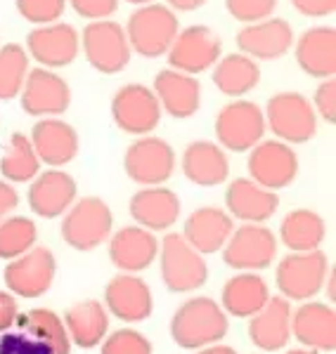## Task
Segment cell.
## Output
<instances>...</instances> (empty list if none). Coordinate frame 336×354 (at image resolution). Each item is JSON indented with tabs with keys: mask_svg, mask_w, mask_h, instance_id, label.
I'll return each instance as SVG.
<instances>
[{
	"mask_svg": "<svg viewBox=\"0 0 336 354\" xmlns=\"http://www.w3.org/2000/svg\"><path fill=\"white\" fill-rule=\"evenodd\" d=\"M41 161L33 151L31 140L24 133H12L8 151L0 158V173L10 182H28L38 175Z\"/></svg>",
	"mask_w": 336,
	"mask_h": 354,
	"instance_id": "35",
	"label": "cell"
},
{
	"mask_svg": "<svg viewBox=\"0 0 336 354\" xmlns=\"http://www.w3.org/2000/svg\"><path fill=\"white\" fill-rule=\"evenodd\" d=\"M130 215L142 225V230L161 232L175 225L180 215V201L175 192L163 187H147L130 198Z\"/></svg>",
	"mask_w": 336,
	"mask_h": 354,
	"instance_id": "29",
	"label": "cell"
},
{
	"mask_svg": "<svg viewBox=\"0 0 336 354\" xmlns=\"http://www.w3.org/2000/svg\"><path fill=\"white\" fill-rule=\"evenodd\" d=\"M15 205H17V192L8 182L0 180V220H3L10 210H15Z\"/></svg>",
	"mask_w": 336,
	"mask_h": 354,
	"instance_id": "45",
	"label": "cell"
},
{
	"mask_svg": "<svg viewBox=\"0 0 336 354\" xmlns=\"http://www.w3.org/2000/svg\"><path fill=\"white\" fill-rule=\"evenodd\" d=\"M154 95L161 104V111L168 116L185 121L195 116L199 104H202V85L190 73L175 71V68H163L154 78Z\"/></svg>",
	"mask_w": 336,
	"mask_h": 354,
	"instance_id": "18",
	"label": "cell"
},
{
	"mask_svg": "<svg viewBox=\"0 0 336 354\" xmlns=\"http://www.w3.org/2000/svg\"><path fill=\"white\" fill-rule=\"evenodd\" d=\"M64 328L69 340H73L83 350H90L105 338L107 328H109V317L98 300H83L67 310Z\"/></svg>",
	"mask_w": 336,
	"mask_h": 354,
	"instance_id": "30",
	"label": "cell"
},
{
	"mask_svg": "<svg viewBox=\"0 0 336 354\" xmlns=\"http://www.w3.org/2000/svg\"><path fill=\"white\" fill-rule=\"evenodd\" d=\"M28 71V55L19 43L0 45V102L19 97Z\"/></svg>",
	"mask_w": 336,
	"mask_h": 354,
	"instance_id": "36",
	"label": "cell"
},
{
	"mask_svg": "<svg viewBox=\"0 0 336 354\" xmlns=\"http://www.w3.org/2000/svg\"><path fill=\"white\" fill-rule=\"evenodd\" d=\"M301 71L312 78H334L336 73V31L334 26H312L294 45Z\"/></svg>",
	"mask_w": 336,
	"mask_h": 354,
	"instance_id": "21",
	"label": "cell"
},
{
	"mask_svg": "<svg viewBox=\"0 0 336 354\" xmlns=\"http://www.w3.org/2000/svg\"><path fill=\"white\" fill-rule=\"evenodd\" d=\"M199 354H237L232 347H225V345H220V347H206V350H202Z\"/></svg>",
	"mask_w": 336,
	"mask_h": 354,
	"instance_id": "47",
	"label": "cell"
},
{
	"mask_svg": "<svg viewBox=\"0 0 336 354\" xmlns=\"http://www.w3.org/2000/svg\"><path fill=\"white\" fill-rule=\"evenodd\" d=\"M81 53V36L71 24L36 26L26 38L28 59H36L43 68H62L73 64V59Z\"/></svg>",
	"mask_w": 336,
	"mask_h": 354,
	"instance_id": "12",
	"label": "cell"
},
{
	"mask_svg": "<svg viewBox=\"0 0 336 354\" xmlns=\"http://www.w3.org/2000/svg\"><path fill=\"white\" fill-rule=\"evenodd\" d=\"M17 317H19V307H17V300L12 298V293L0 290V333L12 328Z\"/></svg>",
	"mask_w": 336,
	"mask_h": 354,
	"instance_id": "44",
	"label": "cell"
},
{
	"mask_svg": "<svg viewBox=\"0 0 336 354\" xmlns=\"http://www.w3.org/2000/svg\"><path fill=\"white\" fill-rule=\"evenodd\" d=\"M182 173H185L187 180L199 187L223 185L227 175H230V163H227L225 149L209 140L192 142L182 151Z\"/></svg>",
	"mask_w": 336,
	"mask_h": 354,
	"instance_id": "25",
	"label": "cell"
},
{
	"mask_svg": "<svg viewBox=\"0 0 336 354\" xmlns=\"http://www.w3.org/2000/svg\"><path fill=\"white\" fill-rule=\"evenodd\" d=\"M21 109L36 118H57L69 109L71 90L69 83L53 68H31L19 93Z\"/></svg>",
	"mask_w": 336,
	"mask_h": 354,
	"instance_id": "11",
	"label": "cell"
},
{
	"mask_svg": "<svg viewBox=\"0 0 336 354\" xmlns=\"http://www.w3.org/2000/svg\"><path fill=\"white\" fill-rule=\"evenodd\" d=\"M270 293L258 274H237L223 288V307L232 317H254L265 305Z\"/></svg>",
	"mask_w": 336,
	"mask_h": 354,
	"instance_id": "32",
	"label": "cell"
},
{
	"mask_svg": "<svg viewBox=\"0 0 336 354\" xmlns=\"http://www.w3.org/2000/svg\"><path fill=\"white\" fill-rule=\"evenodd\" d=\"M126 3L138 5V8H142V5H150V3H154V0H126Z\"/></svg>",
	"mask_w": 336,
	"mask_h": 354,
	"instance_id": "48",
	"label": "cell"
},
{
	"mask_svg": "<svg viewBox=\"0 0 336 354\" xmlns=\"http://www.w3.org/2000/svg\"><path fill=\"white\" fill-rule=\"evenodd\" d=\"M76 201V182L71 175L62 170H48L43 175H36L28 189V205L41 218H60L62 213L71 208Z\"/></svg>",
	"mask_w": 336,
	"mask_h": 354,
	"instance_id": "20",
	"label": "cell"
},
{
	"mask_svg": "<svg viewBox=\"0 0 336 354\" xmlns=\"http://www.w3.org/2000/svg\"><path fill=\"white\" fill-rule=\"evenodd\" d=\"M102 354H152V345L138 330H116L102 345Z\"/></svg>",
	"mask_w": 336,
	"mask_h": 354,
	"instance_id": "40",
	"label": "cell"
},
{
	"mask_svg": "<svg viewBox=\"0 0 336 354\" xmlns=\"http://www.w3.org/2000/svg\"><path fill=\"white\" fill-rule=\"evenodd\" d=\"M69 3H71L73 12L90 21L109 19L118 8V0H69Z\"/></svg>",
	"mask_w": 336,
	"mask_h": 354,
	"instance_id": "42",
	"label": "cell"
},
{
	"mask_svg": "<svg viewBox=\"0 0 336 354\" xmlns=\"http://www.w3.org/2000/svg\"><path fill=\"white\" fill-rule=\"evenodd\" d=\"M123 168L130 180L145 187H159L173 175L175 151L166 140L145 135L128 147L123 156Z\"/></svg>",
	"mask_w": 336,
	"mask_h": 354,
	"instance_id": "10",
	"label": "cell"
},
{
	"mask_svg": "<svg viewBox=\"0 0 336 354\" xmlns=\"http://www.w3.org/2000/svg\"><path fill=\"white\" fill-rule=\"evenodd\" d=\"M299 173V158L287 142L280 140H260L249 156V180L265 189L275 192L289 187Z\"/></svg>",
	"mask_w": 336,
	"mask_h": 354,
	"instance_id": "14",
	"label": "cell"
},
{
	"mask_svg": "<svg viewBox=\"0 0 336 354\" xmlns=\"http://www.w3.org/2000/svg\"><path fill=\"white\" fill-rule=\"evenodd\" d=\"M55 279V258L48 248H31L5 267V283L15 295L38 298L48 293Z\"/></svg>",
	"mask_w": 336,
	"mask_h": 354,
	"instance_id": "16",
	"label": "cell"
},
{
	"mask_svg": "<svg viewBox=\"0 0 336 354\" xmlns=\"http://www.w3.org/2000/svg\"><path fill=\"white\" fill-rule=\"evenodd\" d=\"M327 258L320 250L287 255L277 267V288L289 300H308L322 290Z\"/></svg>",
	"mask_w": 336,
	"mask_h": 354,
	"instance_id": "13",
	"label": "cell"
},
{
	"mask_svg": "<svg viewBox=\"0 0 336 354\" xmlns=\"http://www.w3.org/2000/svg\"><path fill=\"white\" fill-rule=\"evenodd\" d=\"M31 145L38 161L50 168H62L71 163L78 153V133L73 125L60 118H41L31 130Z\"/></svg>",
	"mask_w": 336,
	"mask_h": 354,
	"instance_id": "19",
	"label": "cell"
},
{
	"mask_svg": "<svg viewBox=\"0 0 336 354\" xmlns=\"http://www.w3.org/2000/svg\"><path fill=\"white\" fill-rule=\"evenodd\" d=\"M239 53L251 59H277L294 45V31L284 19L267 17L263 21L242 26L237 33Z\"/></svg>",
	"mask_w": 336,
	"mask_h": 354,
	"instance_id": "17",
	"label": "cell"
},
{
	"mask_svg": "<svg viewBox=\"0 0 336 354\" xmlns=\"http://www.w3.org/2000/svg\"><path fill=\"white\" fill-rule=\"evenodd\" d=\"M36 225L28 218H10L0 222V258L15 260L36 243Z\"/></svg>",
	"mask_w": 336,
	"mask_h": 354,
	"instance_id": "37",
	"label": "cell"
},
{
	"mask_svg": "<svg viewBox=\"0 0 336 354\" xmlns=\"http://www.w3.org/2000/svg\"><path fill=\"white\" fill-rule=\"evenodd\" d=\"M260 83V66L251 57L235 53L215 62L213 85L227 97H244Z\"/></svg>",
	"mask_w": 336,
	"mask_h": 354,
	"instance_id": "31",
	"label": "cell"
},
{
	"mask_svg": "<svg viewBox=\"0 0 336 354\" xmlns=\"http://www.w3.org/2000/svg\"><path fill=\"white\" fill-rule=\"evenodd\" d=\"M223 258L232 270L239 272H258L270 267L277 253L275 234L260 225H244L235 234H230L227 243L223 245Z\"/></svg>",
	"mask_w": 336,
	"mask_h": 354,
	"instance_id": "15",
	"label": "cell"
},
{
	"mask_svg": "<svg viewBox=\"0 0 336 354\" xmlns=\"http://www.w3.org/2000/svg\"><path fill=\"white\" fill-rule=\"evenodd\" d=\"M287 354H312L308 350H292V352H287Z\"/></svg>",
	"mask_w": 336,
	"mask_h": 354,
	"instance_id": "49",
	"label": "cell"
},
{
	"mask_svg": "<svg viewBox=\"0 0 336 354\" xmlns=\"http://www.w3.org/2000/svg\"><path fill=\"white\" fill-rule=\"evenodd\" d=\"M180 31L178 17L170 8L159 3L142 5L128 17L126 38L130 50L142 57H161L168 53Z\"/></svg>",
	"mask_w": 336,
	"mask_h": 354,
	"instance_id": "2",
	"label": "cell"
},
{
	"mask_svg": "<svg viewBox=\"0 0 336 354\" xmlns=\"http://www.w3.org/2000/svg\"><path fill=\"white\" fill-rule=\"evenodd\" d=\"M227 317L211 298H192L175 312L170 322V335L182 350L206 347L225 338Z\"/></svg>",
	"mask_w": 336,
	"mask_h": 354,
	"instance_id": "1",
	"label": "cell"
},
{
	"mask_svg": "<svg viewBox=\"0 0 336 354\" xmlns=\"http://www.w3.org/2000/svg\"><path fill=\"white\" fill-rule=\"evenodd\" d=\"M105 300L112 314L121 322H142L152 314V293L142 279L118 274L105 288Z\"/></svg>",
	"mask_w": 336,
	"mask_h": 354,
	"instance_id": "23",
	"label": "cell"
},
{
	"mask_svg": "<svg viewBox=\"0 0 336 354\" xmlns=\"http://www.w3.org/2000/svg\"><path fill=\"white\" fill-rule=\"evenodd\" d=\"M112 234V210L95 196L81 198L67 210L62 239L76 250H93Z\"/></svg>",
	"mask_w": 336,
	"mask_h": 354,
	"instance_id": "7",
	"label": "cell"
},
{
	"mask_svg": "<svg viewBox=\"0 0 336 354\" xmlns=\"http://www.w3.org/2000/svg\"><path fill=\"white\" fill-rule=\"evenodd\" d=\"M206 0H166V8L170 10H182V12H190V10L204 8Z\"/></svg>",
	"mask_w": 336,
	"mask_h": 354,
	"instance_id": "46",
	"label": "cell"
},
{
	"mask_svg": "<svg viewBox=\"0 0 336 354\" xmlns=\"http://www.w3.org/2000/svg\"><path fill=\"white\" fill-rule=\"evenodd\" d=\"M220 53H223V43H220L218 33L204 24H197L178 31L166 55L170 68L197 76L213 66L220 59Z\"/></svg>",
	"mask_w": 336,
	"mask_h": 354,
	"instance_id": "8",
	"label": "cell"
},
{
	"mask_svg": "<svg viewBox=\"0 0 336 354\" xmlns=\"http://www.w3.org/2000/svg\"><path fill=\"white\" fill-rule=\"evenodd\" d=\"M225 203L230 210L232 218H239L244 222H265L267 218H272L280 205L275 192L265 189V187L256 185L249 177H239L232 182L225 192Z\"/></svg>",
	"mask_w": 336,
	"mask_h": 354,
	"instance_id": "24",
	"label": "cell"
},
{
	"mask_svg": "<svg viewBox=\"0 0 336 354\" xmlns=\"http://www.w3.org/2000/svg\"><path fill=\"white\" fill-rule=\"evenodd\" d=\"M265 130L263 109L256 102H230L215 116V140L227 151H251Z\"/></svg>",
	"mask_w": 336,
	"mask_h": 354,
	"instance_id": "4",
	"label": "cell"
},
{
	"mask_svg": "<svg viewBox=\"0 0 336 354\" xmlns=\"http://www.w3.org/2000/svg\"><path fill=\"white\" fill-rule=\"evenodd\" d=\"M292 335V307L287 298H267L249 324V338L256 347L275 352L287 347Z\"/></svg>",
	"mask_w": 336,
	"mask_h": 354,
	"instance_id": "22",
	"label": "cell"
},
{
	"mask_svg": "<svg viewBox=\"0 0 336 354\" xmlns=\"http://www.w3.org/2000/svg\"><path fill=\"white\" fill-rule=\"evenodd\" d=\"M315 113H320L327 123L336 121V81L334 78H324L315 90V100L310 102Z\"/></svg>",
	"mask_w": 336,
	"mask_h": 354,
	"instance_id": "41",
	"label": "cell"
},
{
	"mask_svg": "<svg viewBox=\"0 0 336 354\" xmlns=\"http://www.w3.org/2000/svg\"><path fill=\"white\" fill-rule=\"evenodd\" d=\"M81 48L88 64L100 73H118L130 62V45L126 38V28L112 19L90 21L83 28Z\"/></svg>",
	"mask_w": 336,
	"mask_h": 354,
	"instance_id": "5",
	"label": "cell"
},
{
	"mask_svg": "<svg viewBox=\"0 0 336 354\" xmlns=\"http://www.w3.org/2000/svg\"><path fill=\"white\" fill-rule=\"evenodd\" d=\"M292 330L301 345L332 352L336 347V312L322 302H308L296 310Z\"/></svg>",
	"mask_w": 336,
	"mask_h": 354,
	"instance_id": "26",
	"label": "cell"
},
{
	"mask_svg": "<svg viewBox=\"0 0 336 354\" xmlns=\"http://www.w3.org/2000/svg\"><path fill=\"white\" fill-rule=\"evenodd\" d=\"M225 8L242 24H256L272 17L277 0H225Z\"/></svg>",
	"mask_w": 336,
	"mask_h": 354,
	"instance_id": "39",
	"label": "cell"
},
{
	"mask_svg": "<svg viewBox=\"0 0 336 354\" xmlns=\"http://www.w3.org/2000/svg\"><path fill=\"white\" fill-rule=\"evenodd\" d=\"M265 128L280 142L303 145L317 133V113L310 100L301 93H280L270 97L265 111Z\"/></svg>",
	"mask_w": 336,
	"mask_h": 354,
	"instance_id": "3",
	"label": "cell"
},
{
	"mask_svg": "<svg viewBox=\"0 0 336 354\" xmlns=\"http://www.w3.org/2000/svg\"><path fill=\"white\" fill-rule=\"evenodd\" d=\"M280 239L294 253H308L317 250L324 239V222L312 210H294L282 220Z\"/></svg>",
	"mask_w": 336,
	"mask_h": 354,
	"instance_id": "33",
	"label": "cell"
},
{
	"mask_svg": "<svg viewBox=\"0 0 336 354\" xmlns=\"http://www.w3.org/2000/svg\"><path fill=\"white\" fill-rule=\"evenodd\" d=\"M161 104L152 88L142 83H128L116 90L112 100L114 123L128 135L145 137L161 123Z\"/></svg>",
	"mask_w": 336,
	"mask_h": 354,
	"instance_id": "6",
	"label": "cell"
},
{
	"mask_svg": "<svg viewBox=\"0 0 336 354\" xmlns=\"http://www.w3.org/2000/svg\"><path fill=\"white\" fill-rule=\"evenodd\" d=\"M232 234V218L220 208H199L187 218L182 239L197 253H218Z\"/></svg>",
	"mask_w": 336,
	"mask_h": 354,
	"instance_id": "28",
	"label": "cell"
},
{
	"mask_svg": "<svg viewBox=\"0 0 336 354\" xmlns=\"http://www.w3.org/2000/svg\"><path fill=\"white\" fill-rule=\"evenodd\" d=\"M159 243L154 234L142 227H126L109 241V258L121 272H142L154 262Z\"/></svg>",
	"mask_w": 336,
	"mask_h": 354,
	"instance_id": "27",
	"label": "cell"
},
{
	"mask_svg": "<svg viewBox=\"0 0 336 354\" xmlns=\"http://www.w3.org/2000/svg\"><path fill=\"white\" fill-rule=\"evenodd\" d=\"M292 5L306 17H327L336 10V0H292Z\"/></svg>",
	"mask_w": 336,
	"mask_h": 354,
	"instance_id": "43",
	"label": "cell"
},
{
	"mask_svg": "<svg viewBox=\"0 0 336 354\" xmlns=\"http://www.w3.org/2000/svg\"><path fill=\"white\" fill-rule=\"evenodd\" d=\"M67 10V0H17V12L28 24L48 26L60 21V17Z\"/></svg>",
	"mask_w": 336,
	"mask_h": 354,
	"instance_id": "38",
	"label": "cell"
},
{
	"mask_svg": "<svg viewBox=\"0 0 336 354\" xmlns=\"http://www.w3.org/2000/svg\"><path fill=\"white\" fill-rule=\"evenodd\" d=\"M17 326L24 330L26 335L43 342L45 347H50L53 354H69L71 340L67 335V328L62 324V319L50 310H31L24 317H17Z\"/></svg>",
	"mask_w": 336,
	"mask_h": 354,
	"instance_id": "34",
	"label": "cell"
},
{
	"mask_svg": "<svg viewBox=\"0 0 336 354\" xmlns=\"http://www.w3.org/2000/svg\"><path fill=\"white\" fill-rule=\"evenodd\" d=\"M206 262L180 234H168L161 243V277L168 290L187 293L204 286L206 281Z\"/></svg>",
	"mask_w": 336,
	"mask_h": 354,
	"instance_id": "9",
	"label": "cell"
}]
</instances>
